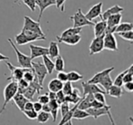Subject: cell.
<instances>
[{
	"instance_id": "1",
	"label": "cell",
	"mask_w": 133,
	"mask_h": 125,
	"mask_svg": "<svg viewBox=\"0 0 133 125\" xmlns=\"http://www.w3.org/2000/svg\"><path fill=\"white\" fill-rule=\"evenodd\" d=\"M17 92V81L12 80L11 82H9L6 86L4 90V103L2 105V108L0 110V115L4 112V110H6V105L8 104L10 101L13 99L14 95Z\"/></svg>"
},
{
	"instance_id": "2",
	"label": "cell",
	"mask_w": 133,
	"mask_h": 125,
	"mask_svg": "<svg viewBox=\"0 0 133 125\" xmlns=\"http://www.w3.org/2000/svg\"><path fill=\"white\" fill-rule=\"evenodd\" d=\"M8 41L10 43V45L12 46V48H14L16 54H17V63H18V66L21 68H32V59L30 58V56H28L26 54L22 53L18 50V48H17L16 44L13 42L11 39H8Z\"/></svg>"
},
{
	"instance_id": "3",
	"label": "cell",
	"mask_w": 133,
	"mask_h": 125,
	"mask_svg": "<svg viewBox=\"0 0 133 125\" xmlns=\"http://www.w3.org/2000/svg\"><path fill=\"white\" fill-rule=\"evenodd\" d=\"M110 110H111V106L105 104L103 107H101V108H92V107H90V108H88L87 110H85L89 114V116H92L95 120L98 119L99 116L106 115V114H107V115L109 116V120H110L111 124H115V121H114V120H113Z\"/></svg>"
},
{
	"instance_id": "4",
	"label": "cell",
	"mask_w": 133,
	"mask_h": 125,
	"mask_svg": "<svg viewBox=\"0 0 133 125\" xmlns=\"http://www.w3.org/2000/svg\"><path fill=\"white\" fill-rule=\"evenodd\" d=\"M69 18H70V20H72L73 27L74 28H82V27H85V26H94L95 24L94 22L89 20L85 17V15L82 13V10L80 8L78 9V11L73 16H71Z\"/></svg>"
},
{
	"instance_id": "5",
	"label": "cell",
	"mask_w": 133,
	"mask_h": 125,
	"mask_svg": "<svg viewBox=\"0 0 133 125\" xmlns=\"http://www.w3.org/2000/svg\"><path fill=\"white\" fill-rule=\"evenodd\" d=\"M22 29L30 30V31L36 32V33L39 34L41 36H46L42 31V28L40 27V24L37 21H35L31 18V17L25 16L24 17V26H23Z\"/></svg>"
},
{
	"instance_id": "6",
	"label": "cell",
	"mask_w": 133,
	"mask_h": 125,
	"mask_svg": "<svg viewBox=\"0 0 133 125\" xmlns=\"http://www.w3.org/2000/svg\"><path fill=\"white\" fill-rule=\"evenodd\" d=\"M31 64L34 72H35V75L37 79V81H38V83L41 86H43L45 78H46V74H48V70H46V67L41 62H31Z\"/></svg>"
},
{
	"instance_id": "7",
	"label": "cell",
	"mask_w": 133,
	"mask_h": 125,
	"mask_svg": "<svg viewBox=\"0 0 133 125\" xmlns=\"http://www.w3.org/2000/svg\"><path fill=\"white\" fill-rule=\"evenodd\" d=\"M103 47L104 49L111 50V51H118V42L116 40L114 33H105L103 39Z\"/></svg>"
},
{
	"instance_id": "8",
	"label": "cell",
	"mask_w": 133,
	"mask_h": 125,
	"mask_svg": "<svg viewBox=\"0 0 133 125\" xmlns=\"http://www.w3.org/2000/svg\"><path fill=\"white\" fill-rule=\"evenodd\" d=\"M6 61V64L8 65V68L11 71V76L9 78H8V80H14V81H17L20 79L23 78V74L26 71L28 68H21V67H15L11 64L8 60H5Z\"/></svg>"
},
{
	"instance_id": "9",
	"label": "cell",
	"mask_w": 133,
	"mask_h": 125,
	"mask_svg": "<svg viewBox=\"0 0 133 125\" xmlns=\"http://www.w3.org/2000/svg\"><path fill=\"white\" fill-rule=\"evenodd\" d=\"M104 35L98 36V37H95L93 40L91 41V44L89 45V56H93L97 53H100L102 50L104 49L103 47V39Z\"/></svg>"
},
{
	"instance_id": "10",
	"label": "cell",
	"mask_w": 133,
	"mask_h": 125,
	"mask_svg": "<svg viewBox=\"0 0 133 125\" xmlns=\"http://www.w3.org/2000/svg\"><path fill=\"white\" fill-rule=\"evenodd\" d=\"M81 86L83 88V95L81 96V98L85 97L87 94L91 93L94 94L96 92H102V93H105L106 91L102 89H100L98 86V84H94V83H89V82H82Z\"/></svg>"
},
{
	"instance_id": "11",
	"label": "cell",
	"mask_w": 133,
	"mask_h": 125,
	"mask_svg": "<svg viewBox=\"0 0 133 125\" xmlns=\"http://www.w3.org/2000/svg\"><path fill=\"white\" fill-rule=\"evenodd\" d=\"M29 49H30V58L33 60L34 59L38 57H42L44 55H48V48H44V47H40V46H36L34 44H30L29 45Z\"/></svg>"
},
{
	"instance_id": "12",
	"label": "cell",
	"mask_w": 133,
	"mask_h": 125,
	"mask_svg": "<svg viewBox=\"0 0 133 125\" xmlns=\"http://www.w3.org/2000/svg\"><path fill=\"white\" fill-rule=\"evenodd\" d=\"M102 7H103V3L102 2H99V3H98V4L94 5V6L87 12V14H85V17L90 21H92L93 19H95L96 17H100L102 14Z\"/></svg>"
},
{
	"instance_id": "13",
	"label": "cell",
	"mask_w": 133,
	"mask_h": 125,
	"mask_svg": "<svg viewBox=\"0 0 133 125\" xmlns=\"http://www.w3.org/2000/svg\"><path fill=\"white\" fill-rule=\"evenodd\" d=\"M114 70H115L114 67H111V68H106V70H102V71H100V72H98V73L95 74V75L93 76L90 79H89V81H88V82H89V83H94V84H98V83L102 80V79H103L106 75L111 73V72H112Z\"/></svg>"
},
{
	"instance_id": "14",
	"label": "cell",
	"mask_w": 133,
	"mask_h": 125,
	"mask_svg": "<svg viewBox=\"0 0 133 125\" xmlns=\"http://www.w3.org/2000/svg\"><path fill=\"white\" fill-rule=\"evenodd\" d=\"M57 39L59 43H65L66 45H69V46H74L77 45L80 40H81V37H80L79 34H77V35L71 36V37L68 38H59L58 36H57Z\"/></svg>"
},
{
	"instance_id": "15",
	"label": "cell",
	"mask_w": 133,
	"mask_h": 125,
	"mask_svg": "<svg viewBox=\"0 0 133 125\" xmlns=\"http://www.w3.org/2000/svg\"><path fill=\"white\" fill-rule=\"evenodd\" d=\"M15 39H16V44L18 45V46H22V45H26V44H28V43L37 41L36 39L29 37V36H26V34H24L23 32H20L19 34H17L15 37Z\"/></svg>"
},
{
	"instance_id": "16",
	"label": "cell",
	"mask_w": 133,
	"mask_h": 125,
	"mask_svg": "<svg viewBox=\"0 0 133 125\" xmlns=\"http://www.w3.org/2000/svg\"><path fill=\"white\" fill-rule=\"evenodd\" d=\"M81 99V96H80V92L78 89L76 88H73L72 91H71L70 94L69 95H66L65 96V101L69 103H73V104H76L77 102L80 101Z\"/></svg>"
},
{
	"instance_id": "17",
	"label": "cell",
	"mask_w": 133,
	"mask_h": 125,
	"mask_svg": "<svg viewBox=\"0 0 133 125\" xmlns=\"http://www.w3.org/2000/svg\"><path fill=\"white\" fill-rule=\"evenodd\" d=\"M124 11V8L122 7L118 6V5H115V6L111 7L110 8L107 9L103 14H101L100 17H101L102 20H107V18L111 15H114V14H118V13H121Z\"/></svg>"
},
{
	"instance_id": "18",
	"label": "cell",
	"mask_w": 133,
	"mask_h": 125,
	"mask_svg": "<svg viewBox=\"0 0 133 125\" xmlns=\"http://www.w3.org/2000/svg\"><path fill=\"white\" fill-rule=\"evenodd\" d=\"M78 102H79V101H78ZM78 102H77L76 104H75V106L73 107V108L69 109V111L66 112V113L65 114L64 116H62V120L60 121L59 124H60V125H63V124H69V125H72V122H71V120H72V117H73V112H74V110H76L77 108H78Z\"/></svg>"
},
{
	"instance_id": "19",
	"label": "cell",
	"mask_w": 133,
	"mask_h": 125,
	"mask_svg": "<svg viewBox=\"0 0 133 125\" xmlns=\"http://www.w3.org/2000/svg\"><path fill=\"white\" fill-rule=\"evenodd\" d=\"M13 99L14 102H15V104L17 105V108H18L21 111H23V110H24L25 103L28 101V99H26V98L25 97L23 94L19 93V92H17V93L14 95V97H13V99Z\"/></svg>"
},
{
	"instance_id": "20",
	"label": "cell",
	"mask_w": 133,
	"mask_h": 125,
	"mask_svg": "<svg viewBox=\"0 0 133 125\" xmlns=\"http://www.w3.org/2000/svg\"><path fill=\"white\" fill-rule=\"evenodd\" d=\"M36 5L37 7H38L39 8V15L37 17V22H39L43 16L44 11L48 8V7L51 6V3L49 2V0H36Z\"/></svg>"
},
{
	"instance_id": "21",
	"label": "cell",
	"mask_w": 133,
	"mask_h": 125,
	"mask_svg": "<svg viewBox=\"0 0 133 125\" xmlns=\"http://www.w3.org/2000/svg\"><path fill=\"white\" fill-rule=\"evenodd\" d=\"M94 35L95 37H98L105 34V30L107 28V22L106 20H101L94 24Z\"/></svg>"
},
{
	"instance_id": "22",
	"label": "cell",
	"mask_w": 133,
	"mask_h": 125,
	"mask_svg": "<svg viewBox=\"0 0 133 125\" xmlns=\"http://www.w3.org/2000/svg\"><path fill=\"white\" fill-rule=\"evenodd\" d=\"M122 19V15L121 13H118V14H114V15L109 16L107 18L106 22H107V26L108 27H116L117 25H118L121 22Z\"/></svg>"
},
{
	"instance_id": "23",
	"label": "cell",
	"mask_w": 133,
	"mask_h": 125,
	"mask_svg": "<svg viewBox=\"0 0 133 125\" xmlns=\"http://www.w3.org/2000/svg\"><path fill=\"white\" fill-rule=\"evenodd\" d=\"M107 94H109V96H111V97H113V98L119 99V98H121L122 94H123V91H122L121 87L116 86V85L113 84V85H111V87L109 89Z\"/></svg>"
},
{
	"instance_id": "24",
	"label": "cell",
	"mask_w": 133,
	"mask_h": 125,
	"mask_svg": "<svg viewBox=\"0 0 133 125\" xmlns=\"http://www.w3.org/2000/svg\"><path fill=\"white\" fill-rule=\"evenodd\" d=\"M48 48V55L52 59H55V58H57L59 55V48L57 42L51 41L49 43V47Z\"/></svg>"
},
{
	"instance_id": "25",
	"label": "cell",
	"mask_w": 133,
	"mask_h": 125,
	"mask_svg": "<svg viewBox=\"0 0 133 125\" xmlns=\"http://www.w3.org/2000/svg\"><path fill=\"white\" fill-rule=\"evenodd\" d=\"M63 87V82H61L59 79H53L50 80V82L48 83V90L50 91L57 92L58 90H60Z\"/></svg>"
},
{
	"instance_id": "26",
	"label": "cell",
	"mask_w": 133,
	"mask_h": 125,
	"mask_svg": "<svg viewBox=\"0 0 133 125\" xmlns=\"http://www.w3.org/2000/svg\"><path fill=\"white\" fill-rule=\"evenodd\" d=\"M82 28H69L68 29L64 30V31L61 33L60 36H58L59 38H68V37H71V36L77 35V34H80L81 32Z\"/></svg>"
},
{
	"instance_id": "27",
	"label": "cell",
	"mask_w": 133,
	"mask_h": 125,
	"mask_svg": "<svg viewBox=\"0 0 133 125\" xmlns=\"http://www.w3.org/2000/svg\"><path fill=\"white\" fill-rule=\"evenodd\" d=\"M98 84H99L100 86L103 88V90H105L106 94H107L109 89L111 87V85H113V80H112V79H111V77H110V73L108 74V75H106L105 77L102 79V80L98 83Z\"/></svg>"
},
{
	"instance_id": "28",
	"label": "cell",
	"mask_w": 133,
	"mask_h": 125,
	"mask_svg": "<svg viewBox=\"0 0 133 125\" xmlns=\"http://www.w3.org/2000/svg\"><path fill=\"white\" fill-rule=\"evenodd\" d=\"M133 24L131 22H124L119 23L118 25L116 26V29H115V33H118V32H124L128 31V30H132Z\"/></svg>"
},
{
	"instance_id": "29",
	"label": "cell",
	"mask_w": 133,
	"mask_h": 125,
	"mask_svg": "<svg viewBox=\"0 0 133 125\" xmlns=\"http://www.w3.org/2000/svg\"><path fill=\"white\" fill-rule=\"evenodd\" d=\"M43 58V64L45 65L46 70H48V74H52L54 70V62L50 59V58L48 55L42 56Z\"/></svg>"
},
{
	"instance_id": "30",
	"label": "cell",
	"mask_w": 133,
	"mask_h": 125,
	"mask_svg": "<svg viewBox=\"0 0 133 125\" xmlns=\"http://www.w3.org/2000/svg\"><path fill=\"white\" fill-rule=\"evenodd\" d=\"M89 117V114L85 110H81V109L77 108L76 110L73 112V117L72 119H76V120H83L86 118Z\"/></svg>"
},
{
	"instance_id": "31",
	"label": "cell",
	"mask_w": 133,
	"mask_h": 125,
	"mask_svg": "<svg viewBox=\"0 0 133 125\" xmlns=\"http://www.w3.org/2000/svg\"><path fill=\"white\" fill-rule=\"evenodd\" d=\"M65 68V62L63 58L61 57L60 55H58L57 58H56V61L54 63V70L58 71H62Z\"/></svg>"
},
{
	"instance_id": "32",
	"label": "cell",
	"mask_w": 133,
	"mask_h": 125,
	"mask_svg": "<svg viewBox=\"0 0 133 125\" xmlns=\"http://www.w3.org/2000/svg\"><path fill=\"white\" fill-rule=\"evenodd\" d=\"M51 117L50 113L46 111H43V110H40L39 112H37V120L39 123H46L48 121L49 118Z\"/></svg>"
},
{
	"instance_id": "33",
	"label": "cell",
	"mask_w": 133,
	"mask_h": 125,
	"mask_svg": "<svg viewBox=\"0 0 133 125\" xmlns=\"http://www.w3.org/2000/svg\"><path fill=\"white\" fill-rule=\"evenodd\" d=\"M17 92H19V93H21V94H24L26 88H28V85H29V82H28L26 79H24L22 78V79H20L19 80L17 81Z\"/></svg>"
},
{
	"instance_id": "34",
	"label": "cell",
	"mask_w": 133,
	"mask_h": 125,
	"mask_svg": "<svg viewBox=\"0 0 133 125\" xmlns=\"http://www.w3.org/2000/svg\"><path fill=\"white\" fill-rule=\"evenodd\" d=\"M83 79V76L78 71H70L68 73V81L70 82H77Z\"/></svg>"
},
{
	"instance_id": "35",
	"label": "cell",
	"mask_w": 133,
	"mask_h": 125,
	"mask_svg": "<svg viewBox=\"0 0 133 125\" xmlns=\"http://www.w3.org/2000/svg\"><path fill=\"white\" fill-rule=\"evenodd\" d=\"M35 77H36V75H35V72H34L33 68H28V70L24 72V74H23V79H26L28 82H31V81L35 79Z\"/></svg>"
},
{
	"instance_id": "36",
	"label": "cell",
	"mask_w": 133,
	"mask_h": 125,
	"mask_svg": "<svg viewBox=\"0 0 133 125\" xmlns=\"http://www.w3.org/2000/svg\"><path fill=\"white\" fill-rule=\"evenodd\" d=\"M118 34L121 39H125V40L129 41L130 43H132V41H133L132 30H128V31H124V32H118Z\"/></svg>"
},
{
	"instance_id": "37",
	"label": "cell",
	"mask_w": 133,
	"mask_h": 125,
	"mask_svg": "<svg viewBox=\"0 0 133 125\" xmlns=\"http://www.w3.org/2000/svg\"><path fill=\"white\" fill-rule=\"evenodd\" d=\"M127 71H128V68L126 70H124V71L120 72V73L116 77L115 80H113V84L116 85V86H118V87L123 86V77H124V75H125V73Z\"/></svg>"
},
{
	"instance_id": "38",
	"label": "cell",
	"mask_w": 133,
	"mask_h": 125,
	"mask_svg": "<svg viewBox=\"0 0 133 125\" xmlns=\"http://www.w3.org/2000/svg\"><path fill=\"white\" fill-rule=\"evenodd\" d=\"M62 91L64 92L65 95H69L71 93L73 90V86H72V82L70 81H66V82L63 83V87H62Z\"/></svg>"
},
{
	"instance_id": "39",
	"label": "cell",
	"mask_w": 133,
	"mask_h": 125,
	"mask_svg": "<svg viewBox=\"0 0 133 125\" xmlns=\"http://www.w3.org/2000/svg\"><path fill=\"white\" fill-rule=\"evenodd\" d=\"M22 1L26 6H28V8H29L32 12H34L36 10V8H37L36 0H22Z\"/></svg>"
},
{
	"instance_id": "40",
	"label": "cell",
	"mask_w": 133,
	"mask_h": 125,
	"mask_svg": "<svg viewBox=\"0 0 133 125\" xmlns=\"http://www.w3.org/2000/svg\"><path fill=\"white\" fill-rule=\"evenodd\" d=\"M22 112H24L25 115L28 117V119L29 120H36L37 116V112L35 110H23Z\"/></svg>"
},
{
	"instance_id": "41",
	"label": "cell",
	"mask_w": 133,
	"mask_h": 125,
	"mask_svg": "<svg viewBox=\"0 0 133 125\" xmlns=\"http://www.w3.org/2000/svg\"><path fill=\"white\" fill-rule=\"evenodd\" d=\"M65 96L66 95H65L64 92L62 91V90L56 92V101H57V103H58L59 105L65 101Z\"/></svg>"
},
{
	"instance_id": "42",
	"label": "cell",
	"mask_w": 133,
	"mask_h": 125,
	"mask_svg": "<svg viewBox=\"0 0 133 125\" xmlns=\"http://www.w3.org/2000/svg\"><path fill=\"white\" fill-rule=\"evenodd\" d=\"M94 96V99L96 101H99L101 103L106 104V99H105V93H102V92H96V93L93 94Z\"/></svg>"
},
{
	"instance_id": "43",
	"label": "cell",
	"mask_w": 133,
	"mask_h": 125,
	"mask_svg": "<svg viewBox=\"0 0 133 125\" xmlns=\"http://www.w3.org/2000/svg\"><path fill=\"white\" fill-rule=\"evenodd\" d=\"M60 112H61V116H64L65 114L66 113V112L69 111V110L70 109V107H69V102H66V101H64V102H62L60 105Z\"/></svg>"
},
{
	"instance_id": "44",
	"label": "cell",
	"mask_w": 133,
	"mask_h": 125,
	"mask_svg": "<svg viewBox=\"0 0 133 125\" xmlns=\"http://www.w3.org/2000/svg\"><path fill=\"white\" fill-rule=\"evenodd\" d=\"M57 79H59V80L63 83L66 82V81H68V73L64 72V70H62V71H58L57 76Z\"/></svg>"
},
{
	"instance_id": "45",
	"label": "cell",
	"mask_w": 133,
	"mask_h": 125,
	"mask_svg": "<svg viewBox=\"0 0 133 125\" xmlns=\"http://www.w3.org/2000/svg\"><path fill=\"white\" fill-rule=\"evenodd\" d=\"M65 2H66V0H56L57 8L60 9L61 12H65Z\"/></svg>"
},
{
	"instance_id": "46",
	"label": "cell",
	"mask_w": 133,
	"mask_h": 125,
	"mask_svg": "<svg viewBox=\"0 0 133 125\" xmlns=\"http://www.w3.org/2000/svg\"><path fill=\"white\" fill-rule=\"evenodd\" d=\"M132 80H133V73H129V72L127 71L123 77V83L130 82Z\"/></svg>"
},
{
	"instance_id": "47",
	"label": "cell",
	"mask_w": 133,
	"mask_h": 125,
	"mask_svg": "<svg viewBox=\"0 0 133 125\" xmlns=\"http://www.w3.org/2000/svg\"><path fill=\"white\" fill-rule=\"evenodd\" d=\"M38 101L42 104H46V103H48L49 101V98L48 96V93L44 94V95H40L38 96Z\"/></svg>"
},
{
	"instance_id": "48",
	"label": "cell",
	"mask_w": 133,
	"mask_h": 125,
	"mask_svg": "<svg viewBox=\"0 0 133 125\" xmlns=\"http://www.w3.org/2000/svg\"><path fill=\"white\" fill-rule=\"evenodd\" d=\"M123 85H124V90H125L127 92H132L133 91V83H132V81H130V82L123 83Z\"/></svg>"
},
{
	"instance_id": "49",
	"label": "cell",
	"mask_w": 133,
	"mask_h": 125,
	"mask_svg": "<svg viewBox=\"0 0 133 125\" xmlns=\"http://www.w3.org/2000/svg\"><path fill=\"white\" fill-rule=\"evenodd\" d=\"M33 110H35L37 112H39L42 110V103H40L39 101L33 102Z\"/></svg>"
},
{
	"instance_id": "50",
	"label": "cell",
	"mask_w": 133,
	"mask_h": 125,
	"mask_svg": "<svg viewBox=\"0 0 133 125\" xmlns=\"http://www.w3.org/2000/svg\"><path fill=\"white\" fill-rule=\"evenodd\" d=\"M33 110V102H31V101L28 99L24 105V110Z\"/></svg>"
},
{
	"instance_id": "51",
	"label": "cell",
	"mask_w": 133,
	"mask_h": 125,
	"mask_svg": "<svg viewBox=\"0 0 133 125\" xmlns=\"http://www.w3.org/2000/svg\"><path fill=\"white\" fill-rule=\"evenodd\" d=\"M104 105H105L104 103L99 102V101H96L95 99H94V101H92V103H91V107H92V108H101Z\"/></svg>"
},
{
	"instance_id": "52",
	"label": "cell",
	"mask_w": 133,
	"mask_h": 125,
	"mask_svg": "<svg viewBox=\"0 0 133 125\" xmlns=\"http://www.w3.org/2000/svg\"><path fill=\"white\" fill-rule=\"evenodd\" d=\"M57 112H58V110H50V115L53 118V121H57Z\"/></svg>"
},
{
	"instance_id": "53",
	"label": "cell",
	"mask_w": 133,
	"mask_h": 125,
	"mask_svg": "<svg viewBox=\"0 0 133 125\" xmlns=\"http://www.w3.org/2000/svg\"><path fill=\"white\" fill-rule=\"evenodd\" d=\"M43 111H46V112H48L49 113L50 110H51V109H50L49 105H48V103H46V104H42V110Z\"/></svg>"
},
{
	"instance_id": "54",
	"label": "cell",
	"mask_w": 133,
	"mask_h": 125,
	"mask_svg": "<svg viewBox=\"0 0 133 125\" xmlns=\"http://www.w3.org/2000/svg\"><path fill=\"white\" fill-rule=\"evenodd\" d=\"M48 98H49V99H56V92L50 91L49 90V92L48 93Z\"/></svg>"
},
{
	"instance_id": "55",
	"label": "cell",
	"mask_w": 133,
	"mask_h": 125,
	"mask_svg": "<svg viewBox=\"0 0 133 125\" xmlns=\"http://www.w3.org/2000/svg\"><path fill=\"white\" fill-rule=\"evenodd\" d=\"M8 59H9V58L0 53V61H2V60H8Z\"/></svg>"
},
{
	"instance_id": "56",
	"label": "cell",
	"mask_w": 133,
	"mask_h": 125,
	"mask_svg": "<svg viewBox=\"0 0 133 125\" xmlns=\"http://www.w3.org/2000/svg\"><path fill=\"white\" fill-rule=\"evenodd\" d=\"M49 2L51 3V6H53V5H56V0H49Z\"/></svg>"
},
{
	"instance_id": "57",
	"label": "cell",
	"mask_w": 133,
	"mask_h": 125,
	"mask_svg": "<svg viewBox=\"0 0 133 125\" xmlns=\"http://www.w3.org/2000/svg\"><path fill=\"white\" fill-rule=\"evenodd\" d=\"M18 1H20V0H15V3H17Z\"/></svg>"
}]
</instances>
